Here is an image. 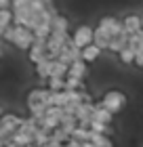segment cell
I'll use <instances>...</instances> for the list:
<instances>
[{
    "mask_svg": "<svg viewBox=\"0 0 143 147\" xmlns=\"http://www.w3.org/2000/svg\"><path fill=\"white\" fill-rule=\"evenodd\" d=\"M49 97H51V90L49 88H32L30 95H28V109H30V116L36 118V120H42L49 111Z\"/></svg>",
    "mask_w": 143,
    "mask_h": 147,
    "instance_id": "6da1fadb",
    "label": "cell"
},
{
    "mask_svg": "<svg viewBox=\"0 0 143 147\" xmlns=\"http://www.w3.org/2000/svg\"><path fill=\"white\" fill-rule=\"evenodd\" d=\"M21 124H23V120L19 116H15V113H4L2 120H0V137H2V143H9V137L15 135Z\"/></svg>",
    "mask_w": 143,
    "mask_h": 147,
    "instance_id": "7a4b0ae2",
    "label": "cell"
},
{
    "mask_svg": "<svg viewBox=\"0 0 143 147\" xmlns=\"http://www.w3.org/2000/svg\"><path fill=\"white\" fill-rule=\"evenodd\" d=\"M34 42H36V34L32 30L23 28V25H15V38H13V44L21 51H30Z\"/></svg>",
    "mask_w": 143,
    "mask_h": 147,
    "instance_id": "3957f363",
    "label": "cell"
},
{
    "mask_svg": "<svg viewBox=\"0 0 143 147\" xmlns=\"http://www.w3.org/2000/svg\"><path fill=\"white\" fill-rule=\"evenodd\" d=\"M101 105H105L112 113H118V111L124 109L126 97H124V92H120V90H107L103 95V99H101Z\"/></svg>",
    "mask_w": 143,
    "mask_h": 147,
    "instance_id": "277c9868",
    "label": "cell"
},
{
    "mask_svg": "<svg viewBox=\"0 0 143 147\" xmlns=\"http://www.w3.org/2000/svg\"><path fill=\"white\" fill-rule=\"evenodd\" d=\"M72 40H74V44L82 51V49H86V46L95 44V30L88 28V25H78L76 32L72 34Z\"/></svg>",
    "mask_w": 143,
    "mask_h": 147,
    "instance_id": "5b68a950",
    "label": "cell"
},
{
    "mask_svg": "<svg viewBox=\"0 0 143 147\" xmlns=\"http://www.w3.org/2000/svg\"><path fill=\"white\" fill-rule=\"evenodd\" d=\"M99 28H103L107 34H110L112 38L116 36H120V34H124V23L120 21V19H116L112 15H107V17H101V21H99Z\"/></svg>",
    "mask_w": 143,
    "mask_h": 147,
    "instance_id": "8992f818",
    "label": "cell"
},
{
    "mask_svg": "<svg viewBox=\"0 0 143 147\" xmlns=\"http://www.w3.org/2000/svg\"><path fill=\"white\" fill-rule=\"evenodd\" d=\"M122 23H124V32L128 36H135V34H139V32H143L141 15H126L124 19H122Z\"/></svg>",
    "mask_w": 143,
    "mask_h": 147,
    "instance_id": "52a82bcc",
    "label": "cell"
},
{
    "mask_svg": "<svg viewBox=\"0 0 143 147\" xmlns=\"http://www.w3.org/2000/svg\"><path fill=\"white\" fill-rule=\"evenodd\" d=\"M128 42H131V36H128L126 32H124V34H120V36L112 38V42H110V49H107V51H112V53H118V55H120V53L124 51V49H128Z\"/></svg>",
    "mask_w": 143,
    "mask_h": 147,
    "instance_id": "ba28073f",
    "label": "cell"
},
{
    "mask_svg": "<svg viewBox=\"0 0 143 147\" xmlns=\"http://www.w3.org/2000/svg\"><path fill=\"white\" fill-rule=\"evenodd\" d=\"M93 120H99V122H103V124L110 126V124H112V120H114V113L107 109L105 105L97 103V105H95V116H93Z\"/></svg>",
    "mask_w": 143,
    "mask_h": 147,
    "instance_id": "9c48e42d",
    "label": "cell"
},
{
    "mask_svg": "<svg viewBox=\"0 0 143 147\" xmlns=\"http://www.w3.org/2000/svg\"><path fill=\"white\" fill-rule=\"evenodd\" d=\"M110 42H112V36L107 34L103 28H99V25H97V28H95V44L103 51V49H110Z\"/></svg>",
    "mask_w": 143,
    "mask_h": 147,
    "instance_id": "30bf717a",
    "label": "cell"
},
{
    "mask_svg": "<svg viewBox=\"0 0 143 147\" xmlns=\"http://www.w3.org/2000/svg\"><path fill=\"white\" fill-rule=\"evenodd\" d=\"M67 76L84 80V76H86V61H84V59H78V61H74V63L70 65V74H67Z\"/></svg>",
    "mask_w": 143,
    "mask_h": 147,
    "instance_id": "8fae6325",
    "label": "cell"
},
{
    "mask_svg": "<svg viewBox=\"0 0 143 147\" xmlns=\"http://www.w3.org/2000/svg\"><path fill=\"white\" fill-rule=\"evenodd\" d=\"M53 32H55V34H67V32H70V21H67V17L57 15L53 19Z\"/></svg>",
    "mask_w": 143,
    "mask_h": 147,
    "instance_id": "7c38bea8",
    "label": "cell"
},
{
    "mask_svg": "<svg viewBox=\"0 0 143 147\" xmlns=\"http://www.w3.org/2000/svg\"><path fill=\"white\" fill-rule=\"evenodd\" d=\"M53 69H55V59H49V61H42L40 65H36V74L40 78H51Z\"/></svg>",
    "mask_w": 143,
    "mask_h": 147,
    "instance_id": "4fadbf2b",
    "label": "cell"
},
{
    "mask_svg": "<svg viewBox=\"0 0 143 147\" xmlns=\"http://www.w3.org/2000/svg\"><path fill=\"white\" fill-rule=\"evenodd\" d=\"M11 23H15V13H13V9H0V32L11 28Z\"/></svg>",
    "mask_w": 143,
    "mask_h": 147,
    "instance_id": "5bb4252c",
    "label": "cell"
},
{
    "mask_svg": "<svg viewBox=\"0 0 143 147\" xmlns=\"http://www.w3.org/2000/svg\"><path fill=\"white\" fill-rule=\"evenodd\" d=\"M101 55V49L97 44H91V46H86V49H82V59L86 63H93V61H97Z\"/></svg>",
    "mask_w": 143,
    "mask_h": 147,
    "instance_id": "9a60e30c",
    "label": "cell"
},
{
    "mask_svg": "<svg viewBox=\"0 0 143 147\" xmlns=\"http://www.w3.org/2000/svg\"><path fill=\"white\" fill-rule=\"evenodd\" d=\"M13 143H15L17 147H30L34 143V137L28 135V132H21V130H17L15 135H13Z\"/></svg>",
    "mask_w": 143,
    "mask_h": 147,
    "instance_id": "2e32d148",
    "label": "cell"
},
{
    "mask_svg": "<svg viewBox=\"0 0 143 147\" xmlns=\"http://www.w3.org/2000/svg\"><path fill=\"white\" fill-rule=\"evenodd\" d=\"M128 46H131V49L137 53V57L143 55V32H139V34L131 36V42H128Z\"/></svg>",
    "mask_w": 143,
    "mask_h": 147,
    "instance_id": "e0dca14e",
    "label": "cell"
},
{
    "mask_svg": "<svg viewBox=\"0 0 143 147\" xmlns=\"http://www.w3.org/2000/svg\"><path fill=\"white\" fill-rule=\"evenodd\" d=\"M65 90H84V80L67 76V88Z\"/></svg>",
    "mask_w": 143,
    "mask_h": 147,
    "instance_id": "ac0fdd59",
    "label": "cell"
},
{
    "mask_svg": "<svg viewBox=\"0 0 143 147\" xmlns=\"http://www.w3.org/2000/svg\"><path fill=\"white\" fill-rule=\"evenodd\" d=\"M118 57H120V61H122V63H135V59H137V53H135L131 46H128V49H124Z\"/></svg>",
    "mask_w": 143,
    "mask_h": 147,
    "instance_id": "d6986e66",
    "label": "cell"
},
{
    "mask_svg": "<svg viewBox=\"0 0 143 147\" xmlns=\"http://www.w3.org/2000/svg\"><path fill=\"white\" fill-rule=\"evenodd\" d=\"M65 147H82V143L76 141V139H70V141L65 143Z\"/></svg>",
    "mask_w": 143,
    "mask_h": 147,
    "instance_id": "ffe728a7",
    "label": "cell"
},
{
    "mask_svg": "<svg viewBox=\"0 0 143 147\" xmlns=\"http://www.w3.org/2000/svg\"><path fill=\"white\" fill-rule=\"evenodd\" d=\"M13 6V0H0V9H11Z\"/></svg>",
    "mask_w": 143,
    "mask_h": 147,
    "instance_id": "44dd1931",
    "label": "cell"
},
{
    "mask_svg": "<svg viewBox=\"0 0 143 147\" xmlns=\"http://www.w3.org/2000/svg\"><path fill=\"white\" fill-rule=\"evenodd\" d=\"M135 65H139V67H143V55H139L137 59H135Z\"/></svg>",
    "mask_w": 143,
    "mask_h": 147,
    "instance_id": "7402d4cb",
    "label": "cell"
},
{
    "mask_svg": "<svg viewBox=\"0 0 143 147\" xmlns=\"http://www.w3.org/2000/svg\"><path fill=\"white\" fill-rule=\"evenodd\" d=\"M82 147H95V143H91V141H88V143H82Z\"/></svg>",
    "mask_w": 143,
    "mask_h": 147,
    "instance_id": "603a6c76",
    "label": "cell"
},
{
    "mask_svg": "<svg viewBox=\"0 0 143 147\" xmlns=\"http://www.w3.org/2000/svg\"><path fill=\"white\" fill-rule=\"evenodd\" d=\"M141 19H143V15H141Z\"/></svg>",
    "mask_w": 143,
    "mask_h": 147,
    "instance_id": "cb8c5ba5",
    "label": "cell"
},
{
    "mask_svg": "<svg viewBox=\"0 0 143 147\" xmlns=\"http://www.w3.org/2000/svg\"><path fill=\"white\" fill-rule=\"evenodd\" d=\"M36 147H38V145H36Z\"/></svg>",
    "mask_w": 143,
    "mask_h": 147,
    "instance_id": "d4e9b609",
    "label": "cell"
}]
</instances>
